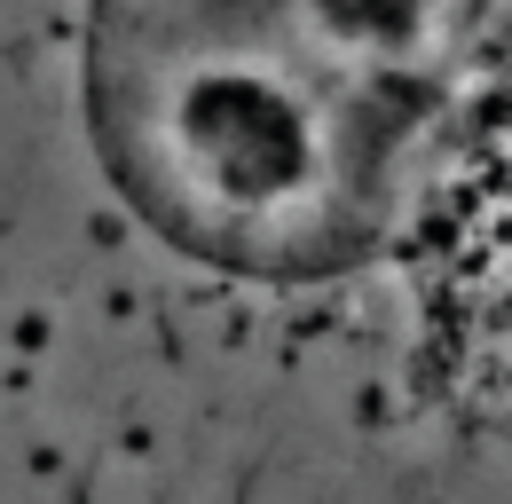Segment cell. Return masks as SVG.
Listing matches in <instances>:
<instances>
[{
	"label": "cell",
	"mask_w": 512,
	"mask_h": 504,
	"mask_svg": "<svg viewBox=\"0 0 512 504\" xmlns=\"http://www.w3.org/2000/svg\"><path fill=\"white\" fill-rule=\"evenodd\" d=\"M0 504H512V0H0Z\"/></svg>",
	"instance_id": "1"
}]
</instances>
